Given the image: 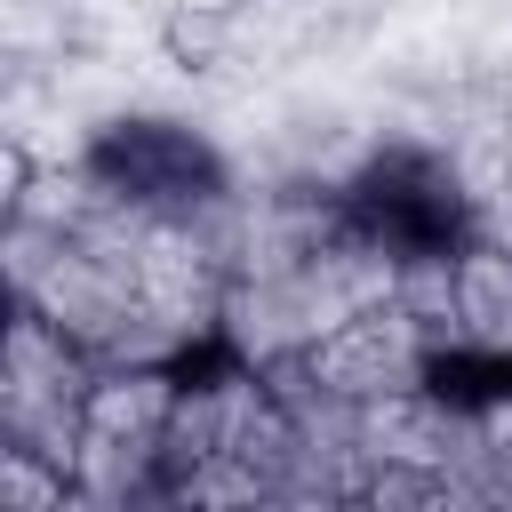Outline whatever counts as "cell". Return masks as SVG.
Instances as JSON below:
<instances>
[{
  "label": "cell",
  "mask_w": 512,
  "mask_h": 512,
  "mask_svg": "<svg viewBox=\"0 0 512 512\" xmlns=\"http://www.w3.org/2000/svg\"><path fill=\"white\" fill-rule=\"evenodd\" d=\"M96 176V192L112 208H136V216H160V224H192L208 208H224V160L176 128V120H120L88 144L80 160Z\"/></svg>",
  "instance_id": "1"
},
{
  "label": "cell",
  "mask_w": 512,
  "mask_h": 512,
  "mask_svg": "<svg viewBox=\"0 0 512 512\" xmlns=\"http://www.w3.org/2000/svg\"><path fill=\"white\" fill-rule=\"evenodd\" d=\"M424 352H432V344L408 328V312H400L392 296H360V304H344L328 328L304 336L312 384H320L336 408H360V400H376V392L416 384V376H424Z\"/></svg>",
  "instance_id": "2"
},
{
  "label": "cell",
  "mask_w": 512,
  "mask_h": 512,
  "mask_svg": "<svg viewBox=\"0 0 512 512\" xmlns=\"http://www.w3.org/2000/svg\"><path fill=\"white\" fill-rule=\"evenodd\" d=\"M408 328L424 344H456L464 336V288H456V240H416L392 256V288H384Z\"/></svg>",
  "instance_id": "3"
},
{
  "label": "cell",
  "mask_w": 512,
  "mask_h": 512,
  "mask_svg": "<svg viewBox=\"0 0 512 512\" xmlns=\"http://www.w3.org/2000/svg\"><path fill=\"white\" fill-rule=\"evenodd\" d=\"M456 288H464V344H512V240L464 232Z\"/></svg>",
  "instance_id": "4"
},
{
  "label": "cell",
  "mask_w": 512,
  "mask_h": 512,
  "mask_svg": "<svg viewBox=\"0 0 512 512\" xmlns=\"http://www.w3.org/2000/svg\"><path fill=\"white\" fill-rule=\"evenodd\" d=\"M240 8L232 0H176L160 16V56L184 72V80H216L232 56H240Z\"/></svg>",
  "instance_id": "5"
},
{
  "label": "cell",
  "mask_w": 512,
  "mask_h": 512,
  "mask_svg": "<svg viewBox=\"0 0 512 512\" xmlns=\"http://www.w3.org/2000/svg\"><path fill=\"white\" fill-rule=\"evenodd\" d=\"M456 496V480H448V464H432V456H376V448H360V480H352V504H448Z\"/></svg>",
  "instance_id": "6"
},
{
  "label": "cell",
  "mask_w": 512,
  "mask_h": 512,
  "mask_svg": "<svg viewBox=\"0 0 512 512\" xmlns=\"http://www.w3.org/2000/svg\"><path fill=\"white\" fill-rule=\"evenodd\" d=\"M40 200V160L24 136H0V216H24Z\"/></svg>",
  "instance_id": "7"
}]
</instances>
